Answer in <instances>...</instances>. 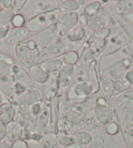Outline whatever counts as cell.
<instances>
[{
	"label": "cell",
	"instance_id": "obj_1",
	"mask_svg": "<svg viewBox=\"0 0 133 148\" xmlns=\"http://www.w3.org/2000/svg\"><path fill=\"white\" fill-rule=\"evenodd\" d=\"M94 113L100 123L105 125L110 123L112 119V112L109 104L105 98H99L94 106Z\"/></svg>",
	"mask_w": 133,
	"mask_h": 148
},
{
	"label": "cell",
	"instance_id": "obj_2",
	"mask_svg": "<svg viewBox=\"0 0 133 148\" xmlns=\"http://www.w3.org/2000/svg\"><path fill=\"white\" fill-rule=\"evenodd\" d=\"M20 70L12 59L0 56V79H12Z\"/></svg>",
	"mask_w": 133,
	"mask_h": 148
},
{
	"label": "cell",
	"instance_id": "obj_3",
	"mask_svg": "<svg viewBox=\"0 0 133 148\" xmlns=\"http://www.w3.org/2000/svg\"><path fill=\"white\" fill-rule=\"evenodd\" d=\"M15 52L18 60L21 64L27 67H31L36 62L35 54L33 50H30L26 45H24L22 43H19L15 48Z\"/></svg>",
	"mask_w": 133,
	"mask_h": 148
},
{
	"label": "cell",
	"instance_id": "obj_4",
	"mask_svg": "<svg viewBox=\"0 0 133 148\" xmlns=\"http://www.w3.org/2000/svg\"><path fill=\"white\" fill-rule=\"evenodd\" d=\"M50 116L49 110L45 108L42 110L39 115L35 117L32 125L29 127L30 132L33 134H37L41 136L42 133L45 131L47 129V125Z\"/></svg>",
	"mask_w": 133,
	"mask_h": 148
},
{
	"label": "cell",
	"instance_id": "obj_5",
	"mask_svg": "<svg viewBox=\"0 0 133 148\" xmlns=\"http://www.w3.org/2000/svg\"><path fill=\"white\" fill-rule=\"evenodd\" d=\"M78 14L76 12H65L58 18L57 28L60 31H68L73 29L78 21Z\"/></svg>",
	"mask_w": 133,
	"mask_h": 148
},
{
	"label": "cell",
	"instance_id": "obj_6",
	"mask_svg": "<svg viewBox=\"0 0 133 148\" xmlns=\"http://www.w3.org/2000/svg\"><path fill=\"white\" fill-rule=\"evenodd\" d=\"M29 31L26 27H14L9 30L5 37V42L10 45H18L24 40L29 35Z\"/></svg>",
	"mask_w": 133,
	"mask_h": 148
},
{
	"label": "cell",
	"instance_id": "obj_7",
	"mask_svg": "<svg viewBox=\"0 0 133 148\" xmlns=\"http://www.w3.org/2000/svg\"><path fill=\"white\" fill-rule=\"evenodd\" d=\"M59 84L58 75L53 73L49 75L44 84V93L48 100H51L56 97L58 93Z\"/></svg>",
	"mask_w": 133,
	"mask_h": 148
},
{
	"label": "cell",
	"instance_id": "obj_8",
	"mask_svg": "<svg viewBox=\"0 0 133 148\" xmlns=\"http://www.w3.org/2000/svg\"><path fill=\"white\" fill-rule=\"evenodd\" d=\"M23 134V127L18 121L9 122L6 125V138L9 142L13 143L20 139Z\"/></svg>",
	"mask_w": 133,
	"mask_h": 148
},
{
	"label": "cell",
	"instance_id": "obj_9",
	"mask_svg": "<svg viewBox=\"0 0 133 148\" xmlns=\"http://www.w3.org/2000/svg\"><path fill=\"white\" fill-rule=\"evenodd\" d=\"M48 20V16L45 14H39L29 20L25 25V27L29 32H38L44 29L47 25Z\"/></svg>",
	"mask_w": 133,
	"mask_h": 148
},
{
	"label": "cell",
	"instance_id": "obj_10",
	"mask_svg": "<svg viewBox=\"0 0 133 148\" xmlns=\"http://www.w3.org/2000/svg\"><path fill=\"white\" fill-rule=\"evenodd\" d=\"M73 65H63L58 73L59 82L62 88H66L71 83L73 73Z\"/></svg>",
	"mask_w": 133,
	"mask_h": 148
},
{
	"label": "cell",
	"instance_id": "obj_11",
	"mask_svg": "<svg viewBox=\"0 0 133 148\" xmlns=\"http://www.w3.org/2000/svg\"><path fill=\"white\" fill-rule=\"evenodd\" d=\"M56 36L57 34L55 30H46L37 35L35 39V42L40 47H47L55 41Z\"/></svg>",
	"mask_w": 133,
	"mask_h": 148
},
{
	"label": "cell",
	"instance_id": "obj_12",
	"mask_svg": "<svg viewBox=\"0 0 133 148\" xmlns=\"http://www.w3.org/2000/svg\"><path fill=\"white\" fill-rule=\"evenodd\" d=\"M15 108L11 103H3L0 105V119L7 125L13 120Z\"/></svg>",
	"mask_w": 133,
	"mask_h": 148
},
{
	"label": "cell",
	"instance_id": "obj_13",
	"mask_svg": "<svg viewBox=\"0 0 133 148\" xmlns=\"http://www.w3.org/2000/svg\"><path fill=\"white\" fill-rule=\"evenodd\" d=\"M63 65V62L61 60L53 58L43 62L40 66L49 75V74H53L58 71H60Z\"/></svg>",
	"mask_w": 133,
	"mask_h": 148
},
{
	"label": "cell",
	"instance_id": "obj_14",
	"mask_svg": "<svg viewBox=\"0 0 133 148\" xmlns=\"http://www.w3.org/2000/svg\"><path fill=\"white\" fill-rule=\"evenodd\" d=\"M16 102L25 105H32L39 101V95L35 91H27L22 95L16 97Z\"/></svg>",
	"mask_w": 133,
	"mask_h": 148
},
{
	"label": "cell",
	"instance_id": "obj_15",
	"mask_svg": "<svg viewBox=\"0 0 133 148\" xmlns=\"http://www.w3.org/2000/svg\"><path fill=\"white\" fill-rule=\"evenodd\" d=\"M29 71L33 80L38 83H45L49 76V75L40 66L33 65L30 67Z\"/></svg>",
	"mask_w": 133,
	"mask_h": 148
},
{
	"label": "cell",
	"instance_id": "obj_16",
	"mask_svg": "<svg viewBox=\"0 0 133 148\" xmlns=\"http://www.w3.org/2000/svg\"><path fill=\"white\" fill-rule=\"evenodd\" d=\"M12 79H0V92L8 97L15 93V83Z\"/></svg>",
	"mask_w": 133,
	"mask_h": 148
},
{
	"label": "cell",
	"instance_id": "obj_17",
	"mask_svg": "<svg viewBox=\"0 0 133 148\" xmlns=\"http://www.w3.org/2000/svg\"><path fill=\"white\" fill-rule=\"evenodd\" d=\"M39 142L41 148H53L58 144V136L55 132H48L43 135Z\"/></svg>",
	"mask_w": 133,
	"mask_h": 148
},
{
	"label": "cell",
	"instance_id": "obj_18",
	"mask_svg": "<svg viewBox=\"0 0 133 148\" xmlns=\"http://www.w3.org/2000/svg\"><path fill=\"white\" fill-rule=\"evenodd\" d=\"M93 90V86L91 84L88 82H82L78 83L74 89V93L76 95L80 97H85L91 94Z\"/></svg>",
	"mask_w": 133,
	"mask_h": 148
},
{
	"label": "cell",
	"instance_id": "obj_19",
	"mask_svg": "<svg viewBox=\"0 0 133 148\" xmlns=\"http://www.w3.org/2000/svg\"><path fill=\"white\" fill-rule=\"evenodd\" d=\"M73 138L75 144L86 145L90 143L93 137L91 134L86 131H78L71 134Z\"/></svg>",
	"mask_w": 133,
	"mask_h": 148
},
{
	"label": "cell",
	"instance_id": "obj_20",
	"mask_svg": "<svg viewBox=\"0 0 133 148\" xmlns=\"http://www.w3.org/2000/svg\"><path fill=\"white\" fill-rule=\"evenodd\" d=\"M14 12L11 9H0V27L5 26L12 20L14 16Z\"/></svg>",
	"mask_w": 133,
	"mask_h": 148
},
{
	"label": "cell",
	"instance_id": "obj_21",
	"mask_svg": "<svg viewBox=\"0 0 133 148\" xmlns=\"http://www.w3.org/2000/svg\"><path fill=\"white\" fill-rule=\"evenodd\" d=\"M34 116L31 113L29 110L27 109L24 112H22L19 116V121L22 127H28L32 125L34 121Z\"/></svg>",
	"mask_w": 133,
	"mask_h": 148
},
{
	"label": "cell",
	"instance_id": "obj_22",
	"mask_svg": "<svg viewBox=\"0 0 133 148\" xmlns=\"http://www.w3.org/2000/svg\"><path fill=\"white\" fill-rule=\"evenodd\" d=\"M65 119L71 124L80 125L83 120L80 113L75 110H69L65 114Z\"/></svg>",
	"mask_w": 133,
	"mask_h": 148
},
{
	"label": "cell",
	"instance_id": "obj_23",
	"mask_svg": "<svg viewBox=\"0 0 133 148\" xmlns=\"http://www.w3.org/2000/svg\"><path fill=\"white\" fill-rule=\"evenodd\" d=\"M80 7L78 2L76 1H65L61 3L59 8L62 12H75Z\"/></svg>",
	"mask_w": 133,
	"mask_h": 148
},
{
	"label": "cell",
	"instance_id": "obj_24",
	"mask_svg": "<svg viewBox=\"0 0 133 148\" xmlns=\"http://www.w3.org/2000/svg\"><path fill=\"white\" fill-rule=\"evenodd\" d=\"M85 35V31L84 28L81 27H76L69 32L67 34V39L72 42L80 40Z\"/></svg>",
	"mask_w": 133,
	"mask_h": 148
},
{
	"label": "cell",
	"instance_id": "obj_25",
	"mask_svg": "<svg viewBox=\"0 0 133 148\" xmlns=\"http://www.w3.org/2000/svg\"><path fill=\"white\" fill-rule=\"evenodd\" d=\"M58 143L63 147H70L75 144L73 138L71 134H61L58 136Z\"/></svg>",
	"mask_w": 133,
	"mask_h": 148
},
{
	"label": "cell",
	"instance_id": "obj_26",
	"mask_svg": "<svg viewBox=\"0 0 133 148\" xmlns=\"http://www.w3.org/2000/svg\"><path fill=\"white\" fill-rule=\"evenodd\" d=\"M133 8V1H119L114 7V11L117 13H122Z\"/></svg>",
	"mask_w": 133,
	"mask_h": 148
},
{
	"label": "cell",
	"instance_id": "obj_27",
	"mask_svg": "<svg viewBox=\"0 0 133 148\" xmlns=\"http://www.w3.org/2000/svg\"><path fill=\"white\" fill-rule=\"evenodd\" d=\"M63 46L60 41L59 40H55L52 44L48 46V52L51 56H56L61 52V50L63 49Z\"/></svg>",
	"mask_w": 133,
	"mask_h": 148
},
{
	"label": "cell",
	"instance_id": "obj_28",
	"mask_svg": "<svg viewBox=\"0 0 133 148\" xmlns=\"http://www.w3.org/2000/svg\"><path fill=\"white\" fill-rule=\"evenodd\" d=\"M64 60L66 64L73 65L77 63L78 60V55L75 51H70L64 56Z\"/></svg>",
	"mask_w": 133,
	"mask_h": 148
},
{
	"label": "cell",
	"instance_id": "obj_29",
	"mask_svg": "<svg viewBox=\"0 0 133 148\" xmlns=\"http://www.w3.org/2000/svg\"><path fill=\"white\" fill-rule=\"evenodd\" d=\"M56 100H53L52 103V106L51 108L50 114V128H55L56 125V121H57V116H58V112H57V103L56 104Z\"/></svg>",
	"mask_w": 133,
	"mask_h": 148
},
{
	"label": "cell",
	"instance_id": "obj_30",
	"mask_svg": "<svg viewBox=\"0 0 133 148\" xmlns=\"http://www.w3.org/2000/svg\"><path fill=\"white\" fill-rule=\"evenodd\" d=\"M101 7V4L99 2H94L89 4L88 6H87L85 9L86 13L90 16H93L96 15L97 12H99V10Z\"/></svg>",
	"mask_w": 133,
	"mask_h": 148
},
{
	"label": "cell",
	"instance_id": "obj_31",
	"mask_svg": "<svg viewBox=\"0 0 133 148\" xmlns=\"http://www.w3.org/2000/svg\"><path fill=\"white\" fill-rule=\"evenodd\" d=\"M88 148H104V140L101 136H97L89 143Z\"/></svg>",
	"mask_w": 133,
	"mask_h": 148
},
{
	"label": "cell",
	"instance_id": "obj_32",
	"mask_svg": "<svg viewBox=\"0 0 133 148\" xmlns=\"http://www.w3.org/2000/svg\"><path fill=\"white\" fill-rule=\"evenodd\" d=\"M25 22V18L23 15L20 14H15L12 20V25H14V27H22L24 26Z\"/></svg>",
	"mask_w": 133,
	"mask_h": 148
},
{
	"label": "cell",
	"instance_id": "obj_33",
	"mask_svg": "<svg viewBox=\"0 0 133 148\" xmlns=\"http://www.w3.org/2000/svg\"><path fill=\"white\" fill-rule=\"evenodd\" d=\"M106 131L110 135H115L118 133L119 127L115 122L109 123L106 127Z\"/></svg>",
	"mask_w": 133,
	"mask_h": 148
},
{
	"label": "cell",
	"instance_id": "obj_34",
	"mask_svg": "<svg viewBox=\"0 0 133 148\" xmlns=\"http://www.w3.org/2000/svg\"><path fill=\"white\" fill-rule=\"evenodd\" d=\"M29 110L31 113H32V114L34 117H36L37 115H39L40 112L42 110L41 106H40V104L38 103L32 104V105L29 106Z\"/></svg>",
	"mask_w": 133,
	"mask_h": 148
},
{
	"label": "cell",
	"instance_id": "obj_35",
	"mask_svg": "<svg viewBox=\"0 0 133 148\" xmlns=\"http://www.w3.org/2000/svg\"><path fill=\"white\" fill-rule=\"evenodd\" d=\"M12 148H28L27 143L24 140L19 139L12 143Z\"/></svg>",
	"mask_w": 133,
	"mask_h": 148
},
{
	"label": "cell",
	"instance_id": "obj_36",
	"mask_svg": "<svg viewBox=\"0 0 133 148\" xmlns=\"http://www.w3.org/2000/svg\"><path fill=\"white\" fill-rule=\"evenodd\" d=\"M28 148H41L39 140L35 139H29L26 141Z\"/></svg>",
	"mask_w": 133,
	"mask_h": 148
},
{
	"label": "cell",
	"instance_id": "obj_37",
	"mask_svg": "<svg viewBox=\"0 0 133 148\" xmlns=\"http://www.w3.org/2000/svg\"><path fill=\"white\" fill-rule=\"evenodd\" d=\"M6 136V125L0 119V140H3Z\"/></svg>",
	"mask_w": 133,
	"mask_h": 148
},
{
	"label": "cell",
	"instance_id": "obj_38",
	"mask_svg": "<svg viewBox=\"0 0 133 148\" xmlns=\"http://www.w3.org/2000/svg\"><path fill=\"white\" fill-rule=\"evenodd\" d=\"M9 30V27L8 25L0 27V39H5Z\"/></svg>",
	"mask_w": 133,
	"mask_h": 148
},
{
	"label": "cell",
	"instance_id": "obj_39",
	"mask_svg": "<svg viewBox=\"0 0 133 148\" xmlns=\"http://www.w3.org/2000/svg\"><path fill=\"white\" fill-rule=\"evenodd\" d=\"M127 140L131 148H133V130L130 131L127 136Z\"/></svg>",
	"mask_w": 133,
	"mask_h": 148
},
{
	"label": "cell",
	"instance_id": "obj_40",
	"mask_svg": "<svg viewBox=\"0 0 133 148\" xmlns=\"http://www.w3.org/2000/svg\"><path fill=\"white\" fill-rule=\"evenodd\" d=\"M2 3H3V5L4 6L5 9H11L12 5V1H2Z\"/></svg>",
	"mask_w": 133,
	"mask_h": 148
},
{
	"label": "cell",
	"instance_id": "obj_41",
	"mask_svg": "<svg viewBox=\"0 0 133 148\" xmlns=\"http://www.w3.org/2000/svg\"><path fill=\"white\" fill-rule=\"evenodd\" d=\"M80 20L81 24H82L84 26H86V25H87V24H88V20L86 19V17L85 14H82L81 15L80 17Z\"/></svg>",
	"mask_w": 133,
	"mask_h": 148
},
{
	"label": "cell",
	"instance_id": "obj_42",
	"mask_svg": "<svg viewBox=\"0 0 133 148\" xmlns=\"http://www.w3.org/2000/svg\"><path fill=\"white\" fill-rule=\"evenodd\" d=\"M103 90L104 91L105 93H109V91L111 90V86L108 83H105L104 84V86L103 87Z\"/></svg>",
	"mask_w": 133,
	"mask_h": 148
},
{
	"label": "cell",
	"instance_id": "obj_43",
	"mask_svg": "<svg viewBox=\"0 0 133 148\" xmlns=\"http://www.w3.org/2000/svg\"><path fill=\"white\" fill-rule=\"evenodd\" d=\"M69 148H88L86 147V145H81V144H73L72 146H71Z\"/></svg>",
	"mask_w": 133,
	"mask_h": 148
},
{
	"label": "cell",
	"instance_id": "obj_44",
	"mask_svg": "<svg viewBox=\"0 0 133 148\" xmlns=\"http://www.w3.org/2000/svg\"><path fill=\"white\" fill-rule=\"evenodd\" d=\"M0 148H12L11 145L5 142H0Z\"/></svg>",
	"mask_w": 133,
	"mask_h": 148
},
{
	"label": "cell",
	"instance_id": "obj_45",
	"mask_svg": "<svg viewBox=\"0 0 133 148\" xmlns=\"http://www.w3.org/2000/svg\"><path fill=\"white\" fill-rule=\"evenodd\" d=\"M3 96H2V95H1V93L0 92V105H1L2 103H3Z\"/></svg>",
	"mask_w": 133,
	"mask_h": 148
},
{
	"label": "cell",
	"instance_id": "obj_46",
	"mask_svg": "<svg viewBox=\"0 0 133 148\" xmlns=\"http://www.w3.org/2000/svg\"><path fill=\"white\" fill-rule=\"evenodd\" d=\"M53 148H69V147H63L61 146L60 145H56V146L53 147Z\"/></svg>",
	"mask_w": 133,
	"mask_h": 148
},
{
	"label": "cell",
	"instance_id": "obj_47",
	"mask_svg": "<svg viewBox=\"0 0 133 148\" xmlns=\"http://www.w3.org/2000/svg\"><path fill=\"white\" fill-rule=\"evenodd\" d=\"M132 127H133V123H132Z\"/></svg>",
	"mask_w": 133,
	"mask_h": 148
}]
</instances>
